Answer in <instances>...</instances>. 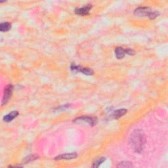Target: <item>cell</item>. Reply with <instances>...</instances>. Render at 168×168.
<instances>
[{
    "instance_id": "obj_11",
    "label": "cell",
    "mask_w": 168,
    "mask_h": 168,
    "mask_svg": "<svg viewBox=\"0 0 168 168\" xmlns=\"http://www.w3.org/2000/svg\"><path fill=\"white\" fill-rule=\"evenodd\" d=\"M11 24L10 23H3L0 24V31L2 32H7L11 29Z\"/></svg>"
},
{
    "instance_id": "obj_3",
    "label": "cell",
    "mask_w": 168,
    "mask_h": 168,
    "mask_svg": "<svg viewBox=\"0 0 168 168\" xmlns=\"http://www.w3.org/2000/svg\"><path fill=\"white\" fill-rule=\"evenodd\" d=\"M70 70L72 72L76 73V72H81L82 74L86 76H91L93 74V70L89 68H84L81 67V66L76 65L75 64H72L70 67Z\"/></svg>"
},
{
    "instance_id": "obj_14",
    "label": "cell",
    "mask_w": 168,
    "mask_h": 168,
    "mask_svg": "<svg viewBox=\"0 0 168 168\" xmlns=\"http://www.w3.org/2000/svg\"><path fill=\"white\" fill-rule=\"evenodd\" d=\"M117 167H133V165L132 163L127 161H123L122 162H120L118 165H116Z\"/></svg>"
},
{
    "instance_id": "obj_1",
    "label": "cell",
    "mask_w": 168,
    "mask_h": 168,
    "mask_svg": "<svg viewBox=\"0 0 168 168\" xmlns=\"http://www.w3.org/2000/svg\"><path fill=\"white\" fill-rule=\"evenodd\" d=\"M129 142L135 152H141L146 143V136L143 131L140 129L135 130L130 136Z\"/></svg>"
},
{
    "instance_id": "obj_8",
    "label": "cell",
    "mask_w": 168,
    "mask_h": 168,
    "mask_svg": "<svg viewBox=\"0 0 168 168\" xmlns=\"http://www.w3.org/2000/svg\"><path fill=\"white\" fill-rule=\"evenodd\" d=\"M127 112V110L125 108L122 109H118L112 112V114L111 115V118L114 120H118L121 117L125 115Z\"/></svg>"
},
{
    "instance_id": "obj_13",
    "label": "cell",
    "mask_w": 168,
    "mask_h": 168,
    "mask_svg": "<svg viewBox=\"0 0 168 168\" xmlns=\"http://www.w3.org/2000/svg\"><path fill=\"white\" fill-rule=\"evenodd\" d=\"M105 160H106V158L105 157H100V158H98L97 160H96L94 162L92 167H98L102 164H103L105 161Z\"/></svg>"
},
{
    "instance_id": "obj_4",
    "label": "cell",
    "mask_w": 168,
    "mask_h": 168,
    "mask_svg": "<svg viewBox=\"0 0 168 168\" xmlns=\"http://www.w3.org/2000/svg\"><path fill=\"white\" fill-rule=\"evenodd\" d=\"M13 91V85L11 84H9L8 85H7L5 87V88L4 89V93H3V99H2V106L5 105L7 103H8L9 99H11L12 94Z\"/></svg>"
},
{
    "instance_id": "obj_5",
    "label": "cell",
    "mask_w": 168,
    "mask_h": 168,
    "mask_svg": "<svg viewBox=\"0 0 168 168\" xmlns=\"http://www.w3.org/2000/svg\"><path fill=\"white\" fill-rule=\"evenodd\" d=\"M73 122L75 123H81V122H86L91 126H94L95 125H96V123H97V119L95 117H91V116H81L79 117V118H76L74 120H73Z\"/></svg>"
},
{
    "instance_id": "obj_10",
    "label": "cell",
    "mask_w": 168,
    "mask_h": 168,
    "mask_svg": "<svg viewBox=\"0 0 168 168\" xmlns=\"http://www.w3.org/2000/svg\"><path fill=\"white\" fill-rule=\"evenodd\" d=\"M115 55L118 59H122L126 55V49L122 47H117L115 49Z\"/></svg>"
},
{
    "instance_id": "obj_2",
    "label": "cell",
    "mask_w": 168,
    "mask_h": 168,
    "mask_svg": "<svg viewBox=\"0 0 168 168\" xmlns=\"http://www.w3.org/2000/svg\"><path fill=\"white\" fill-rule=\"evenodd\" d=\"M134 14L139 17H148L150 20H154L160 15V13L148 7H140L135 9Z\"/></svg>"
},
{
    "instance_id": "obj_9",
    "label": "cell",
    "mask_w": 168,
    "mask_h": 168,
    "mask_svg": "<svg viewBox=\"0 0 168 168\" xmlns=\"http://www.w3.org/2000/svg\"><path fill=\"white\" fill-rule=\"evenodd\" d=\"M19 116V112L18 111H13L8 114H7L4 116L3 118V120L5 122H12L14 118H16L17 117Z\"/></svg>"
},
{
    "instance_id": "obj_7",
    "label": "cell",
    "mask_w": 168,
    "mask_h": 168,
    "mask_svg": "<svg viewBox=\"0 0 168 168\" xmlns=\"http://www.w3.org/2000/svg\"><path fill=\"white\" fill-rule=\"evenodd\" d=\"M78 157V154L76 152H72V153H67V154H61L56 156L55 158V160H72L75 159Z\"/></svg>"
},
{
    "instance_id": "obj_15",
    "label": "cell",
    "mask_w": 168,
    "mask_h": 168,
    "mask_svg": "<svg viewBox=\"0 0 168 168\" xmlns=\"http://www.w3.org/2000/svg\"><path fill=\"white\" fill-rule=\"evenodd\" d=\"M126 54H127L129 55H134L135 54V51L133 49H126Z\"/></svg>"
},
{
    "instance_id": "obj_12",
    "label": "cell",
    "mask_w": 168,
    "mask_h": 168,
    "mask_svg": "<svg viewBox=\"0 0 168 168\" xmlns=\"http://www.w3.org/2000/svg\"><path fill=\"white\" fill-rule=\"evenodd\" d=\"M38 156L36 155V154H32V155H30L28 156L27 157H26L24 159V164H28L29 162H32V161H34V160H37L38 158Z\"/></svg>"
},
{
    "instance_id": "obj_6",
    "label": "cell",
    "mask_w": 168,
    "mask_h": 168,
    "mask_svg": "<svg viewBox=\"0 0 168 168\" xmlns=\"http://www.w3.org/2000/svg\"><path fill=\"white\" fill-rule=\"evenodd\" d=\"M92 5L91 4H87L82 7H79V8H76L75 9V13L78 15L85 16L89 13V11L92 9Z\"/></svg>"
}]
</instances>
